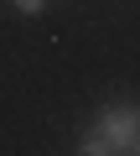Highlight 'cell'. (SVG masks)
I'll return each mask as SVG.
<instances>
[{
    "instance_id": "6da1fadb",
    "label": "cell",
    "mask_w": 140,
    "mask_h": 156,
    "mask_svg": "<svg viewBox=\"0 0 140 156\" xmlns=\"http://www.w3.org/2000/svg\"><path fill=\"white\" fill-rule=\"evenodd\" d=\"M140 140V104H109L78 140L83 156H119V151H135Z\"/></svg>"
},
{
    "instance_id": "7a4b0ae2",
    "label": "cell",
    "mask_w": 140,
    "mask_h": 156,
    "mask_svg": "<svg viewBox=\"0 0 140 156\" xmlns=\"http://www.w3.org/2000/svg\"><path fill=\"white\" fill-rule=\"evenodd\" d=\"M11 5H16L21 16H42V5H47V0H11Z\"/></svg>"
},
{
    "instance_id": "3957f363",
    "label": "cell",
    "mask_w": 140,
    "mask_h": 156,
    "mask_svg": "<svg viewBox=\"0 0 140 156\" xmlns=\"http://www.w3.org/2000/svg\"><path fill=\"white\" fill-rule=\"evenodd\" d=\"M135 151H140V140H135Z\"/></svg>"
}]
</instances>
